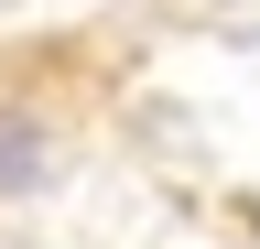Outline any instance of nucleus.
Returning <instances> with one entry per match:
<instances>
[{
	"instance_id": "obj_1",
	"label": "nucleus",
	"mask_w": 260,
	"mask_h": 249,
	"mask_svg": "<svg viewBox=\"0 0 260 249\" xmlns=\"http://www.w3.org/2000/svg\"><path fill=\"white\" fill-rule=\"evenodd\" d=\"M54 163H44V119H22V109H0V195H32Z\"/></svg>"
}]
</instances>
